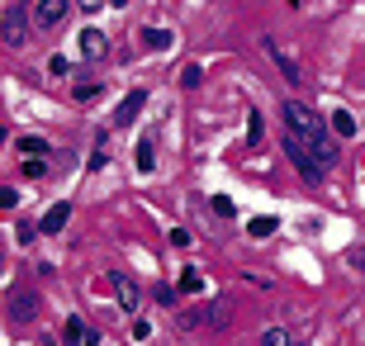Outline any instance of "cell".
Segmentation results:
<instances>
[{
  "label": "cell",
  "mask_w": 365,
  "mask_h": 346,
  "mask_svg": "<svg viewBox=\"0 0 365 346\" xmlns=\"http://www.w3.org/2000/svg\"><path fill=\"white\" fill-rule=\"evenodd\" d=\"M284 123H289V133L304 138V143H323L327 138L323 114H318L313 105H304V100H284Z\"/></svg>",
  "instance_id": "cell-1"
},
{
  "label": "cell",
  "mask_w": 365,
  "mask_h": 346,
  "mask_svg": "<svg viewBox=\"0 0 365 346\" xmlns=\"http://www.w3.org/2000/svg\"><path fill=\"white\" fill-rule=\"evenodd\" d=\"M284 157H289V161H294V171L299 175H304V180H323V166H318V161H313V152H309V143H304V138H294V133H289V138H284Z\"/></svg>",
  "instance_id": "cell-2"
},
{
  "label": "cell",
  "mask_w": 365,
  "mask_h": 346,
  "mask_svg": "<svg viewBox=\"0 0 365 346\" xmlns=\"http://www.w3.org/2000/svg\"><path fill=\"white\" fill-rule=\"evenodd\" d=\"M5 48H29V19H24V5H5Z\"/></svg>",
  "instance_id": "cell-3"
},
{
  "label": "cell",
  "mask_w": 365,
  "mask_h": 346,
  "mask_svg": "<svg viewBox=\"0 0 365 346\" xmlns=\"http://www.w3.org/2000/svg\"><path fill=\"white\" fill-rule=\"evenodd\" d=\"M109 285H114V299H119L123 313H138V304H143V290H138L133 275H123V270H114L109 275Z\"/></svg>",
  "instance_id": "cell-4"
},
{
  "label": "cell",
  "mask_w": 365,
  "mask_h": 346,
  "mask_svg": "<svg viewBox=\"0 0 365 346\" xmlns=\"http://www.w3.org/2000/svg\"><path fill=\"white\" fill-rule=\"evenodd\" d=\"M71 0H34V24L38 29H57L62 19H67Z\"/></svg>",
  "instance_id": "cell-5"
},
{
  "label": "cell",
  "mask_w": 365,
  "mask_h": 346,
  "mask_svg": "<svg viewBox=\"0 0 365 346\" xmlns=\"http://www.w3.org/2000/svg\"><path fill=\"white\" fill-rule=\"evenodd\" d=\"M261 48H266V53L275 57V62H280V71H284V81H304V71H299V57L289 53V48H284L280 39H261Z\"/></svg>",
  "instance_id": "cell-6"
},
{
  "label": "cell",
  "mask_w": 365,
  "mask_h": 346,
  "mask_svg": "<svg viewBox=\"0 0 365 346\" xmlns=\"http://www.w3.org/2000/svg\"><path fill=\"white\" fill-rule=\"evenodd\" d=\"M143 109H148V91H128V95L119 100V109H114V128H128V123H133Z\"/></svg>",
  "instance_id": "cell-7"
},
{
  "label": "cell",
  "mask_w": 365,
  "mask_h": 346,
  "mask_svg": "<svg viewBox=\"0 0 365 346\" xmlns=\"http://www.w3.org/2000/svg\"><path fill=\"white\" fill-rule=\"evenodd\" d=\"M38 294H34V290H14L10 294V318L14 322H34V318H38Z\"/></svg>",
  "instance_id": "cell-8"
},
{
  "label": "cell",
  "mask_w": 365,
  "mask_h": 346,
  "mask_svg": "<svg viewBox=\"0 0 365 346\" xmlns=\"http://www.w3.org/2000/svg\"><path fill=\"white\" fill-rule=\"evenodd\" d=\"M76 43H81V57H86V62H100V57L109 53L105 29H81V39H76Z\"/></svg>",
  "instance_id": "cell-9"
},
{
  "label": "cell",
  "mask_w": 365,
  "mask_h": 346,
  "mask_svg": "<svg viewBox=\"0 0 365 346\" xmlns=\"http://www.w3.org/2000/svg\"><path fill=\"white\" fill-rule=\"evenodd\" d=\"M138 175H152V166H157V133H143L138 138Z\"/></svg>",
  "instance_id": "cell-10"
},
{
  "label": "cell",
  "mask_w": 365,
  "mask_h": 346,
  "mask_svg": "<svg viewBox=\"0 0 365 346\" xmlns=\"http://www.w3.org/2000/svg\"><path fill=\"white\" fill-rule=\"evenodd\" d=\"M71 223V204H53V209L38 218V233H62Z\"/></svg>",
  "instance_id": "cell-11"
},
{
  "label": "cell",
  "mask_w": 365,
  "mask_h": 346,
  "mask_svg": "<svg viewBox=\"0 0 365 346\" xmlns=\"http://www.w3.org/2000/svg\"><path fill=\"white\" fill-rule=\"evenodd\" d=\"M143 48H152V53H171V48H176V34H171V29H143Z\"/></svg>",
  "instance_id": "cell-12"
},
{
  "label": "cell",
  "mask_w": 365,
  "mask_h": 346,
  "mask_svg": "<svg viewBox=\"0 0 365 346\" xmlns=\"http://www.w3.org/2000/svg\"><path fill=\"white\" fill-rule=\"evenodd\" d=\"M327 119H332V133H337V138H356L365 128V123H356V114H346V109H332Z\"/></svg>",
  "instance_id": "cell-13"
},
{
  "label": "cell",
  "mask_w": 365,
  "mask_h": 346,
  "mask_svg": "<svg viewBox=\"0 0 365 346\" xmlns=\"http://www.w3.org/2000/svg\"><path fill=\"white\" fill-rule=\"evenodd\" d=\"M309 152H313V161H318L323 171H332V166H337V143H332V138H323V143H309Z\"/></svg>",
  "instance_id": "cell-14"
},
{
  "label": "cell",
  "mask_w": 365,
  "mask_h": 346,
  "mask_svg": "<svg viewBox=\"0 0 365 346\" xmlns=\"http://www.w3.org/2000/svg\"><path fill=\"white\" fill-rule=\"evenodd\" d=\"M100 91H105L100 81H76V86H71V100H76V105H91V100H100Z\"/></svg>",
  "instance_id": "cell-15"
},
{
  "label": "cell",
  "mask_w": 365,
  "mask_h": 346,
  "mask_svg": "<svg viewBox=\"0 0 365 346\" xmlns=\"http://www.w3.org/2000/svg\"><path fill=\"white\" fill-rule=\"evenodd\" d=\"M180 327H214V308H185Z\"/></svg>",
  "instance_id": "cell-16"
},
{
  "label": "cell",
  "mask_w": 365,
  "mask_h": 346,
  "mask_svg": "<svg viewBox=\"0 0 365 346\" xmlns=\"http://www.w3.org/2000/svg\"><path fill=\"white\" fill-rule=\"evenodd\" d=\"M180 294H204V275H200L195 266L180 270Z\"/></svg>",
  "instance_id": "cell-17"
},
{
  "label": "cell",
  "mask_w": 365,
  "mask_h": 346,
  "mask_svg": "<svg viewBox=\"0 0 365 346\" xmlns=\"http://www.w3.org/2000/svg\"><path fill=\"white\" fill-rule=\"evenodd\" d=\"M261 138H266V123H261V114L252 109V114H247V143L261 147Z\"/></svg>",
  "instance_id": "cell-18"
},
{
  "label": "cell",
  "mask_w": 365,
  "mask_h": 346,
  "mask_svg": "<svg viewBox=\"0 0 365 346\" xmlns=\"http://www.w3.org/2000/svg\"><path fill=\"white\" fill-rule=\"evenodd\" d=\"M86 332H91V327H86L81 318H67V332H62V337H67V346H81Z\"/></svg>",
  "instance_id": "cell-19"
},
{
  "label": "cell",
  "mask_w": 365,
  "mask_h": 346,
  "mask_svg": "<svg viewBox=\"0 0 365 346\" xmlns=\"http://www.w3.org/2000/svg\"><path fill=\"white\" fill-rule=\"evenodd\" d=\"M19 152H29V157H48V143L34 138V133H24V138H19Z\"/></svg>",
  "instance_id": "cell-20"
},
{
  "label": "cell",
  "mask_w": 365,
  "mask_h": 346,
  "mask_svg": "<svg viewBox=\"0 0 365 346\" xmlns=\"http://www.w3.org/2000/svg\"><path fill=\"white\" fill-rule=\"evenodd\" d=\"M275 228H280L275 218H252V223H247V233H252V238H271Z\"/></svg>",
  "instance_id": "cell-21"
},
{
  "label": "cell",
  "mask_w": 365,
  "mask_h": 346,
  "mask_svg": "<svg viewBox=\"0 0 365 346\" xmlns=\"http://www.w3.org/2000/svg\"><path fill=\"white\" fill-rule=\"evenodd\" d=\"M200 81H204V67H200V62H190V67L180 71V86H185V91H195Z\"/></svg>",
  "instance_id": "cell-22"
},
{
  "label": "cell",
  "mask_w": 365,
  "mask_h": 346,
  "mask_svg": "<svg viewBox=\"0 0 365 346\" xmlns=\"http://www.w3.org/2000/svg\"><path fill=\"white\" fill-rule=\"evenodd\" d=\"M261 346H289V337H284V327H266V332H261Z\"/></svg>",
  "instance_id": "cell-23"
},
{
  "label": "cell",
  "mask_w": 365,
  "mask_h": 346,
  "mask_svg": "<svg viewBox=\"0 0 365 346\" xmlns=\"http://www.w3.org/2000/svg\"><path fill=\"white\" fill-rule=\"evenodd\" d=\"M209 308H214V327H228V299H214V304H209Z\"/></svg>",
  "instance_id": "cell-24"
},
{
  "label": "cell",
  "mask_w": 365,
  "mask_h": 346,
  "mask_svg": "<svg viewBox=\"0 0 365 346\" xmlns=\"http://www.w3.org/2000/svg\"><path fill=\"white\" fill-rule=\"evenodd\" d=\"M209 209H214L218 218H232V200H228V195H214V200H209Z\"/></svg>",
  "instance_id": "cell-25"
},
{
  "label": "cell",
  "mask_w": 365,
  "mask_h": 346,
  "mask_svg": "<svg viewBox=\"0 0 365 346\" xmlns=\"http://www.w3.org/2000/svg\"><path fill=\"white\" fill-rule=\"evenodd\" d=\"M43 171H48V161H38V157H29V161H24V175H29V180H38Z\"/></svg>",
  "instance_id": "cell-26"
},
{
  "label": "cell",
  "mask_w": 365,
  "mask_h": 346,
  "mask_svg": "<svg viewBox=\"0 0 365 346\" xmlns=\"http://www.w3.org/2000/svg\"><path fill=\"white\" fill-rule=\"evenodd\" d=\"M346 266H351V270H365V247H351V252H346Z\"/></svg>",
  "instance_id": "cell-27"
},
{
  "label": "cell",
  "mask_w": 365,
  "mask_h": 346,
  "mask_svg": "<svg viewBox=\"0 0 365 346\" xmlns=\"http://www.w3.org/2000/svg\"><path fill=\"white\" fill-rule=\"evenodd\" d=\"M133 337H138V342H148V337H152V322L148 318H133Z\"/></svg>",
  "instance_id": "cell-28"
},
{
  "label": "cell",
  "mask_w": 365,
  "mask_h": 346,
  "mask_svg": "<svg viewBox=\"0 0 365 346\" xmlns=\"http://www.w3.org/2000/svg\"><path fill=\"white\" fill-rule=\"evenodd\" d=\"M157 304L171 308V304H176V290H171V285H157Z\"/></svg>",
  "instance_id": "cell-29"
},
{
  "label": "cell",
  "mask_w": 365,
  "mask_h": 346,
  "mask_svg": "<svg viewBox=\"0 0 365 346\" xmlns=\"http://www.w3.org/2000/svg\"><path fill=\"white\" fill-rule=\"evenodd\" d=\"M48 71H53V76H67L71 62H67V57H53V62H48Z\"/></svg>",
  "instance_id": "cell-30"
},
{
  "label": "cell",
  "mask_w": 365,
  "mask_h": 346,
  "mask_svg": "<svg viewBox=\"0 0 365 346\" xmlns=\"http://www.w3.org/2000/svg\"><path fill=\"white\" fill-rule=\"evenodd\" d=\"M105 161H109V152H105V143H100V147H95V157H91V171H100Z\"/></svg>",
  "instance_id": "cell-31"
},
{
  "label": "cell",
  "mask_w": 365,
  "mask_h": 346,
  "mask_svg": "<svg viewBox=\"0 0 365 346\" xmlns=\"http://www.w3.org/2000/svg\"><path fill=\"white\" fill-rule=\"evenodd\" d=\"M171 247H190V233H185V228H171Z\"/></svg>",
  "instance_id": "cell-32"
},
{
  "label": "cell",
  "mask_w": 365,
  "mask_h": 346,
  "mask_svg": "<svg viewBox=\"0 0 365 346\" xmlns=\"http://www.w3.org/2000/svg\"><path fill=\"white\" fill-rule=\"evenodd\" d=\"M100 5H109V0H81V10H100Z\"/></svg>",
  "instance_id": "cell-33"
},
{
  "label": "cell",
  "mask_w": 365,
  "mask_h": 346,
  "mask_svg": "<svg viewBox=\"0 0 365 346\" xmlns=\"http://www.w3.org/2000/svg\"><path fill=\"white\" fill-rule=\"evenodd\" d=\"M81 346H100V337H95V327H91V332H86V342Z\"/></svg>",
  "instance_id": "cell-34"
},
{
  "label": "cell",
  "mask_w": 365,
  "mask_h": 346,
  "mask_svg": "<svg viewBox=\"0 0 365 346\" xmlns=\"http://www.w3.org/2000/svg\"><path fill=\"white\" fill-rule=\"evenodd\" d=\"M289 346H299V342H289Z\"/></svg>",
  "instance_id": "cell-35"
}]
</instances>
